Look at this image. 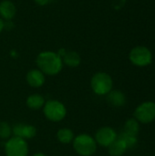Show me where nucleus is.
Listing matches in <instances>:
<instances>
[{
    "label": "nucleus",
    "mask_w": 155,
    "mask_h": 156,
    "mask_svg": "<svg viewBox=\"0 0 155 156\" xmlns=\"http://www.w3.org/2000/svg\"><path fill=\"white\" fill-rule=\"evenodd\" d=\"M36 64L37 69L41 70L45 75L56 76L63 68L62 58L53 51H42L36 58Z\"/></svg>",
    "instance_id": "f257e3e1"
},
{
    "label": "nucleus",
    "mask_w": 155,
    "mask_h": 156,
    "mask_svg": "<svg viewBox=\"0 0 155 156\" xmlns=\"http://www.w3.org/2000/svg\"><path fill=\"white\" fill-rule=\"evenodd\" d=\"M72 145L75 152L80 156H92L97 151V143L94 137L88 133H80L75 136Z\"/></svg>",
    "instance_id": "f03ea898"
},
{
    "label": "nucleus",
    "mask_w": 155,
    "mask_h": 156,
    "mask_svg": "<svg viewBox=\"0 0 155 156\" xmlns=\"http://www.w3.org/2000/svg\"><path fill=\"white\" fill-rule=\"evenodd\" d=\"M43 112L45 117L53 122H58L67 116V108L59 101L49 100L45 102L43 106Z\"/></svg>",
    "instance_id": "7ed1b4c3"
},
{
    "label": "nucleus",
    "mask_w": 155,
    "mask_h": 156,
    "mask_svg": "<svg viewBox=\"0 0 155 156\" xmlns=\"http://www.w3.org/2000/svg\"><path fill=\"white\" fill-rule=\"evenodd\" d=\"M112 79L105 72L95 73L90 80V87L97 95H107L112 90Z\"/></svg>",
    "instance_id": "20e7f679"
},
{
    "label": "nucleus",
    "mask_w": 155,
    "mask_h": 156,
    "mask_svg": "<svg viewBox=\"0 0 155 156\" xmlns=\"http://www.w3.org/2000/svg\"><path fill=\"white\" fill-rule=\"evenodd\" d=\"M28 152V144L22 138L13 136L5 144V153L6 156H27Z\"/></svg>",
    "instance_id": "39448f33"
},
{
    "label": "nucleus",
    "mask_w": 155,
    "mask_h": 156,
    "mask_svg": "<svg viewBox=\"0 0 155 156\" xmlns=\"http://www.w3.org/2000/svg\"><path fill=\"white\" fill-rule=\"evenodd\" d=\"M130 60L132 64L136 66L144 67L152 63L153 55L149 48H147L146 47L139 46L131 50Z\"/></svg>",
    "instance_id": "423d86ee"
},
{
    "label": "nucleus",
    "mask_w": 155,
    "mask_h": 156,
    "mask_svg": "<svg viewBox=\"0 0 155 156\" xmlns=\"http://www.w3.org/2000/svg\"><path fill=\"white\" fill-rule=\"evenodd\" d=\"M134 117L138 122L143 123L152 122L155 119L154 102L147 101L139 105L134 112Z\"/></svg>",
    "instance_id": "0eeeda50"
},
{
    "label": "nucleus",
    "mask_w": 155,
    "mask_h": 156,
    "mask_svg": "<svg viewBox=\"0 0 155 156\" xmlns=\"http://www.w3.org/2000/svg\"><path fill=\"white\" fill-rule=\"evenodd\" d=\"M117 137L118 135L112 128L102 127L96 132L94 139L97 144L103 147H109L117 139Z\"/></svg>",
    "instance_id": "6e6552de"
},
{
    "label": "nucleus",
    "mask_w": 155,
    "mask_h": 156,
    "mask_svg": "<svg viewBox=\"0 0 155 156\" xmlns=\"http://www.w3.org/2000/svg\"><path fill=\"white\" fill-rule=\"evenodd\" d=\"M37 134V128L34 125L26 123H16L12 127V135L24 140L32 139Z\"/></svg>",
    "instance_id": "1a4fd4ad"
},
{
    "label": "nucleus",
    "mask_w": 155,
    "mask_h": 156,
    "mask_svg": "<svg viewBox=\"0 0 155 156\" xmlns=\"http://www.w3.org/2000/svg\"><path fill=\"white\" fill-rule=\"evenodd\" d=\"M26 80L27 84L32 88H40L46 81V75L38 69H34L26 73Z\"/></svg>",
    "instance_id": "9d476101"
},
{
    "label": "nucleus",
    "mask_w": 155,
    "mask_h": 156,
    "mask_svg": "<svg viewBox=\"0 0 155 156\" xmlns=\"http://www.w3.org/2000/svg\"><path fill=\"white\" fill-rule=\"evenodd\" d=\"M16 14V7L10 0H3L0 2V17L3 20L10 21Z\"/></svg>",
    "instance_id": "9b49d317"
},
{
    "label": "nucleus",
    "mask_w": 155,
    "mask_h": 156,
    "mask_svg": "<svg viewBox=\"0 0 155 156\" xmlns=\"http://www.w3.org/2000/svg\"><path fill=\"white\" fill-rule=\"evenodd\" d=\"M63 65H66L69 68H77L81 63V58L79 54L76 51L69 50L65 53V55L62 57Z\"/></svg>",
    "instance_id": "f8f14e48"
},
{
    "label": "nucleus",
    "mask_w": 155,
    "mask_h": 156,
    "mask_svg": "<svg viewBox=\"0 0 155 156\" xmlns=\"http://www.w3.org/2000/svg\"><path fill=\"white\" fill-rule=\"evenodd\" d=\"M107 101L114 107H122L126 102L125 95L121 90H111L107 94Z\"/></svg>",
    "instance_id": "ddd939ff"
},
{
    "label": "nucleus",
    "mask_w": 155,
    "mask_h": 156,
    "mask_svg": "<svg viewBox=\"0 0 155 156\" xmlns=\"http://www.w3.org/2000/svg\"><path fill=\"white\" fill-rule=\"evenodd\" d=\"M45 102H46V101H45L44 96H42L41 94H38V93L29 95L26 101V106L31 110H39V109L43 108Z\"/></svg>",
    "instance_id": "4468645a"
},
{
    "label": "nucleus",
    "mask_w": 155,
    "mask_h": 156,
    "mask_svg": "<svg viewBox=\"0 0 155 156\" xmlns=\"http://www.w3.org/2000/svg\"><path fill=\"white\" fill-rule=\"evenodd\" d=\"M109 154L111 156H122L127 150L125 143L117 137V139L108 147Z\"/></svg>",
    "instance_id": "2eb2a0df"
},
{
    "label": "nucleus",
    "mask_w": 155,
    "mask_h": 156,
    "mask_svg": "<svg viewBox=\"0 0 155 156\" xmlns=\"http://www.w3.org/2000/svg\"><path fill=\"white\" fill-rule=\"evenodd\" d=\"M75 138L74 133L69 128H62L57 132V139L63 144H69L73 142Z\"/></svg>",
    "instance_id": "dca6fc26"
},
{
    "label": "nucleus",
    "mask_w": 155,
    "mask_h": 156,
    "mask_svg": "<svg viewBox=\"0 0 155 156\" xmlns=\"http://www.w3.org/2000/svg\"><path fill=\"white\" fill-rule=\"evenodd\" d=\"M139 122L136 119H129L125 124H124V133L133 135V136H137L138 133H139Z\"/></svg>",
    "instance_id": "f3484780"
},
{
    "label": "nucleus",
    "mask_w": 155,
    "mask_h": 156,
    "mask_svg": "<svg viewBox=\"0 0 155 156\" xmlns=\"http://www.w3.org/2000/svg\"><path fill=\"white\" fill-rule=\"evenodd\" d=\"M118 138H120L121 140H122L126 146H127V149H132L135 147V145L137 144V136H133V135H131V134H128V133H125L124 132H122L121 134L118 135Z\"/></svg>",
    "instance_id": "a211bd4d"
},
{
    "label": "nucleus",
    "mask_w": 155,
    "mask_h": 156,
    "mask_svg": "<svg viewBox=\"0 0 155 156\" xmlns=\"http://www.w3.org/2000/svg\"><path fill=\"white\" fill-rule=\"evenodd\" d=\"M12 136V127L5 122H0V138L8 140Z\"/></svg>",
    "instance_id": "6ab92c4d"
},
{
    "label": "nucleus",
    "mask_w": 155,
    "mask_h": 156,
    "mask_svg": "<svg viewBox=\"0 0 155 156\" xmlns=\"http://www.w3.org/2000/svg\"><path fill=\"white\" fill-rule=\"evenodd\" d=\"M34 1H35V3H36L37 5L43 6V5H47L48 4H49V2H50L51 0H34Z\"/></svg>",
    "instance_id": "aec40b11"
},
{
    "label": "nucleus",
    "mask_w": 155,
    "mask_h": 156,
    "mask_svg": "<svg viewBox=\"0 0 155 156\" xmlns=\"http://www.w3.org/2000/svg\"><path fill=\"white\" fill-rule=\"evenodd\" d=\"M4 30V20L0 17V33Z\"/></svg>",
    "instance_id": "412c9836"
},
{
    "label": "nucleus",
    "mask_w": 155,
    "mask_h": 156,
    "mask_svg": "<svg viewBox=\"0 0 155 156\" xmlns=\"http://www.w3.org/2000/svg\"><path fill=\"white\" fill-rule=\"evenodd\" d=\"M32 156H47L45 154H43V153H36L35 154H33Z\"/></svg>",
    "instance_id": "4be33fe9"
},
{
    "label": "nucleus",
    "mask_w": 155,
    "mask_h": 156,
    "mask_svg": "<svg viewBox=\"0 0 155 156\" xmlns=\"http://www.w3.org/2000/svg\"><path fill=\"white\" fill-rule=\"evenodd\" d=\"M51 1H52V0H51Z\"/></svg>",
    "instance_id": "5701e85b"
}]
</instances>
